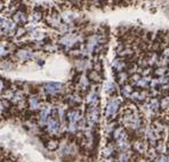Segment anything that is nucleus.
<instances>
[{
  "mask_svg": "<svg viewBox=\"0 0 169 162\" xmlns=\"http://www.w3.org/2000/svg\"><path fill=\"white\" fill-rule=\"evenodd\" d=\"M118 103H117V101H112V102H110L109 105H107V110H106V115H107V118L110 119V118H113V115L115 114V112L118 111Z\"/></svg>",
  "mask_w": 169,
  "mask_h": 162,
  "instance_id": "f257e3e1",
  "label": "nucleus"
},
{
  "mask_svg": "<svg viewBox=\"0 0 169 162\" xmlns=\"http://www.w3.org/2000/svg\"><path fill=\"white\" fill-rule=\"evenodd\" d=\"M47 129L48 131L50 133H55L58 131V129H59V124L57 122L55 119H49L48 120V123H47Z\"/></svg>",
  "mask_w": 169,
  "mask_h": 162,
  "instance_id": "f03ea898",
  "label": "nucleus"
},
{
  "mask_svg": "<svg viewBox=\"0 0 169 162\" xmlns=\"http://www.w3.org/2000/svg\"><path fill=\"white\" fill-rule=\"evenodd\" d=\"M49 113H50V108L49 107L42 110L41 115H40V123L46 124V122H48V120H49Z\"/></svg>",
  "mask_w": 169,
  "mask_h": 162,
  "instance_id": "7ed1b4c3",
  "label": "nucleus"
},
{
  "mask_svg": "<svg viewBox=\"0 0 169 162\" xmlns=\"http://www.w3.org/2000/svg\"><path fill=\"white\" fill-rule=\"evenodd\" d=\"M30 103H31V107H32V108H36V107H38V105H39V103H38V101L36 98H32V99L30 101Z\"/></svg>",
  "mask_w": 169,
  "mask_h": 162,
  "instance_id": "20e7f679",
  "label": "nucleus"
},
{
  "mask_svg": "<svg viewBox=\"0 0 169 162\" xmlns=\"http://www.w3.org/2000/svg\"><path fill=\"white\" fill-rule=\"evenodd\" d=\"M1 87H2V82H1V81H0V88H1Z\"/></svg>",
  "mask_w": 169,
  "mask_h": 162,
  "instance_id": "39448f33",
  "label": "nucleus"
}]
</instances>
